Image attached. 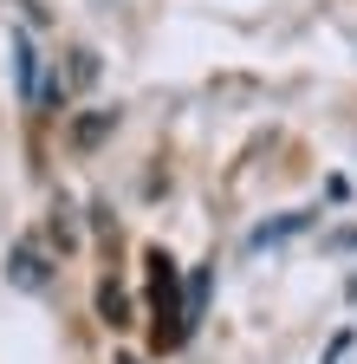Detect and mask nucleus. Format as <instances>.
<instances>
[{"instance_id":"obj_1","label":"nucleus","mask_w":357,"mask_h":364,"mask_svg":"<svg viewBox=\"0 0 357 364\" xmlns=\"http://www.w3.org/2000/svg\"><path fill=\"white\" fill-rule=\"evenodd\" d=\"M150 312H156V326H150L156 351L189 338V312H182V293H175V260L169 254H150Z\"/></svg>"},{"instance_id":"obj_2","label":"nucleus","mask_w":357,"mask_h":364,"mask_svg":"<svg viewBox=\"0 0 357 364\" xmlns=\"http://www.w3.org/2000/svg\"><path fill=\"white\" fill-rule=\"evenodd\" d=\"M312 221H319V208H292V215H280V221L253 228V247H273V241H292V235H305Z\"/></svg>"},{"instance_id":"obj_3","label":"nucleus","mask_w":357,"mask_h":364,"mask_svg":"<svg viewBox=\"0 0 357 364\" xmlns=\"http://www.w3.org/2000/svg\"><path fill=\"white\" fill-rule=\"evenodd\" d=\"M7 280H13V287H26V293H39V287H46V260H39V247H13Z\"/></svg>"},{"instance_id":"obj_4","label":"nucleus","mask_w":357,"mask_h":364,"mask_svg":"<svg viewBox=\"0 0 357 364\" xmlns=\"http://www.w3.org/2000/svg\"><path fill=\"white\" fill-rule=\"evenodd\" d=\"M13 72H20V98L33 105V91H39V53H33L26 33H13Z\"/></svg>"},{"instance_id":"obj_5","label":"nucleus","mask_w":357,"mask_h":364,"mask_svg":"<svg viewBox=\"0 0 357 364\" xmlns=\"http://www.w3.org/2000/svg\"><path fill=\"white\" fill-rule=\"evenodd\" d=\"M98 312H104V318H111V326H130V318H123V312H130V306H123V293H117V287H111V280H104V287H98Z\"/></svg>"},{"instance_id":"obj_6","label":"nucleus","mask_w":357,"mask_h":364,"mask_svg":"<svg viewBox=\"0 0 357 364\" xmlns=\"http://www.w3.org/2000/svg\"><path fill=\"white\" fill-rule=\"evenodd\" d=\"M111 124H117V111H104V117H92V124H78V144H98Z\"/></svg>"}]
</instances>
